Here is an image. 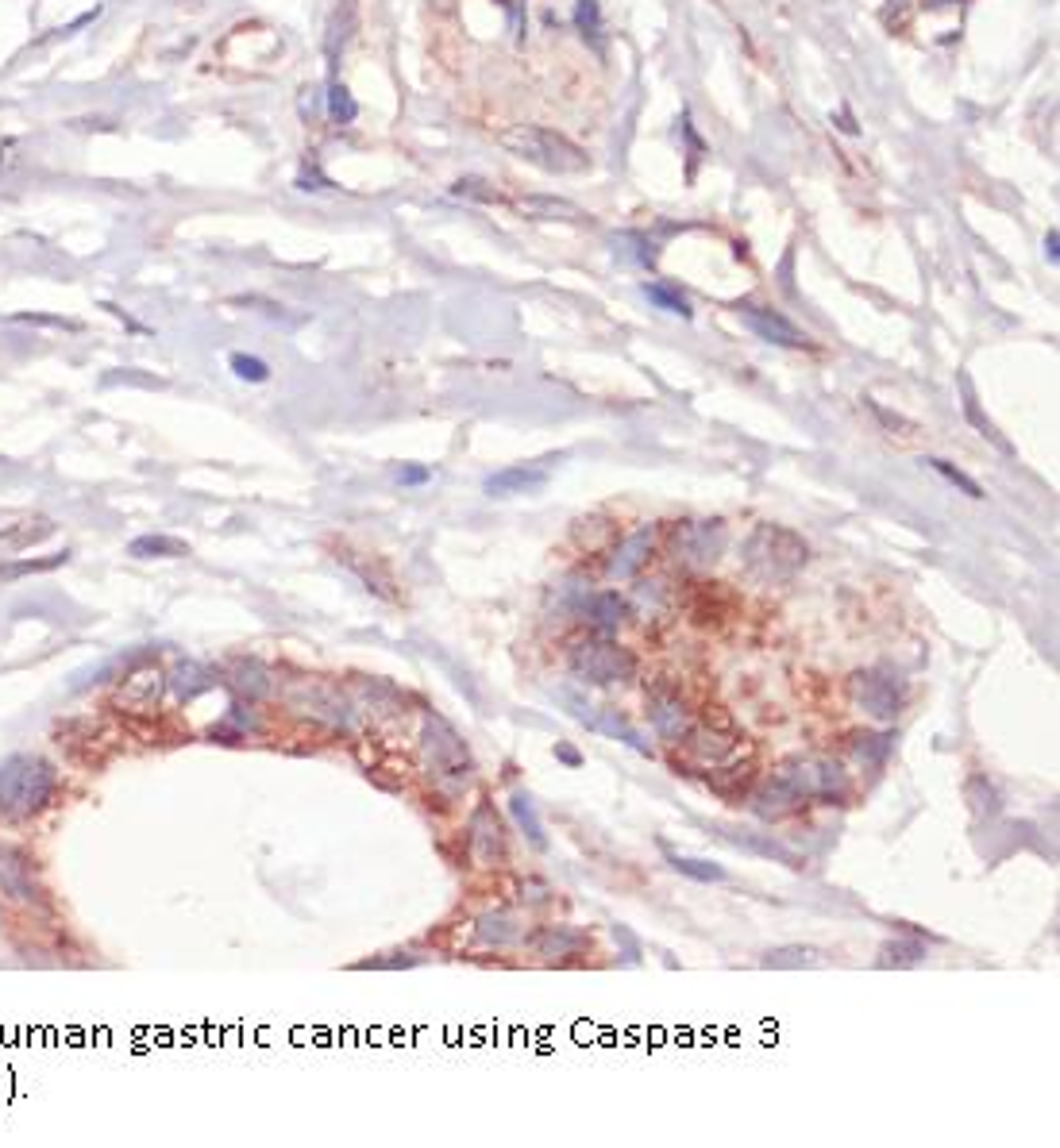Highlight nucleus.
<instances>
[{
  "instance_id": "23",
  "label": "nucleus",
  "mask_w": 1060,
  "mask_h": 1148,
  "mask_svg": "<svg viewBox=\"0 0 1060 1148\" xmlns=\"http://www.w3.org/2000/svg\"><path fill=\"white\" fill-rule=\"evenodd\" d=\"M964 798H968L975 817H995V813H999V795H995V787H991L983 775H972V779L964 783Z\"/></svg>"
},
{
  "instance_id": "18",
  "label": "nucleus",
  "mask_w": 1060,
  "mask_h": 1148,
  "mask_svg": "<svg viewBox=\"0 0 1060 1148\" xmlns=\"http://www.w3.org/2000/svg\"><path fill=\"white\" fill-rule=\"evenodd\" d=\"M158 694H162V675L158 671H139V675H132L124 682L120 702L132 709H150L158 702Z\"/></svg>"
},
{
  "instance_id": "7",
  "label": "nucleus",
  "mask_w": 1060,
  "mask_h": 1148,
  "mask_svg": "<svg viewBox=\"0 0 1060 1148\" xmlns=\"http://www.w3.org/2000/svg\"><path fill=\"white\" fill-rule=\"evenodd\" d=\"M671 560L686 571H709L729 548V525L725 521H678L671 529Z\"/></svg>"
},
{
  "instance_id": "13",
  "label": "nucleus",
  "mask_w": 1060,
  "mask_h": 1148,
  "mask_svg": "<svg viewBox=\"0 0 1060 1148\" xmlns=\"http://www.w3.org/2000/svg\"><path fill=\"white\" fill-rule=\"evenodd\" d=\"M471 855L482 867H494L505 859V832L494 813V805H478L471 817Z\"/></svg>"
},
{
  "instance_id": "30",
  "label": "nucleus",
  "mask_w": 1060,
  "mask_h": 1148,
  "mask_svg": "<svg viewBox=\"0 0 1060 1148\" xmlns=\"http://www.w3.org/2000/svg\"><path fill=\"white\" fill-rule=\"evenodd\" d=\"M328 116H332V123H355V116H359V105L344 82L328 86Z\"/></svg>"
},
{
  "instance_id": "24",
  "label": "nucleus",
  "mask_w": 1060,
  "mask_h": 1148,
  "mask_svg": "<svg viewBox=\"0 0 1060 1148\" xmlns=\"http://www.w3.org/2000/svg\"><path fill=\"white\" fill-rule=\"evenodd\" d=\"M583 937L579 933H571V929H544V933H536L532 937V948L540 952V956H563V952H579L583 948Z\"/></svg>"
},
{
  "instance_id": "21",
  "label": "nucleus",
  "mask_w": 1060,
  "mask_h": 1148,
  "mask_svg": "<svg viewBox=\"0 0 1060 1148\" xmlns=\"http://www.w3.org/2000/svg\"><path fill=\"white\" fill-rule=\"evenodd\" d=\"M509 809H513V821L525 828V836H529L532 844L544 852L548 848V836H544V824H540V817H536V805H532L529 795H513L509 798Z\"/></svg>"
},
{
  "instance_id": "15",
  "label": "nucleus",
  "mask_w": 1060,
  "mask_h": 1148,
  "mask_svg": "<svg viewBox=\"0 0 1060 1148\" xmlns=\"http://www.w3.org/2000/svg\"><path fill=\"white\" fill-rule=\"evenodd\" d=\"M544 486H548V467L513 463V467H501L498 474H490L482 490L490 498H513V494H532V490H544Z\"/></svg>"
},
{
  "instance_id": "22",
  "label": "nucleus",
  "mask_w": 1060,
  "mask_h": 1148,
  "mask_svg": "<svg viewBox=\"0 0 1060 1148\" xmlns=\"http://www.w3.org/2000/svg\"><path fill=\"white\" fill-rule=\"evenodd\" d=\"M667 863L675 867L678 875L694 879V883H725V867H721V863L694 859V855H667Z\"/></svg>"
},
{
  "instance_id": "4",
  "label": "nucleus",
  "mask_w": 1060,
  "mask_h": 1148,
  "mask_svg": "<svg viewBox=\"0 0 1060 1148\" xmlns=\"http://www.w3.org/2000/svg\"><path fill=\"white\" fill-rule=\"evenodd\" d=\"M501 147L513 150L517 158H525L540 170H548V174H583L587 170V154L571 139H563L560 131H548V127L517 123V127L501 131Z\"/></svg>"
},
{
  "instance_id": "1",
  "label": "nucleus",
  "mask_w": 1060,
  "mask_h": 1148,
  "mask_svg": "<svg viewBox=\"0 0 1060 1148\" xmlns=\"http://www.w3.org/2000/svg\"><path fill=\"white\" fill-rule=\"evenodd\" d=\"M853 795V783H849V771L833 760H783L760 783V791L752 795V809L760 821H783L791 817L798 805H806L810 798H822V802H845Z\"/></svg>"
},
{
  "instance_id": "41",
  "label": "nucleus",
  "mask_w": 1060,
  "mask_h": 1148,
  "mask_svg": "<svg viewBox=\"0 0 1060 1148\" xmlns=\"http://www.w3.org/2000/svg\"><path fill=\"white\" fill-rule=\"evenodd\" d=\"M1057 243H1060V236H1057V228H1053V232L1045 236V255H1049V263H1057Z\"/></svg>"
},
{
  "instance_id": "38",
  "label": "nucleus",
  "mask_w": 1060,
  "mask_h": 1148,
  "mask_svg": "<svg viewBox=\"0 0 1060 1148\" xmlns=\"http://www.w3.org/2000/svg\"><path fill=\"white\" fill-rule=\"evenodd\" d=\"M16 321H24V325H55V328H70V332H78V321H62V317H35V313H16Z\"/></svg>"
},
{
  "instance_id": "8",
  "label": "nucleus",
  "mask_w": 1060,
  "mask_h": 1148,
  "mask_svg": "<svg viewBox=\"0 0 1060 1148\" xmlns=\"http://www.w3.org/2000/svg\"><path fill=\"white\" fill-rule=\"evenodd\" d=\"M849 698H853V706L864 709L872 721L891 725V721L903 713L907 686H903V678L895 675L891 667H868V671H856V675L849 678Z\"/></svg>"
},
{
  "instance_id": "3",
  "label": "nucleus",
  "mask_w": 1060,
  "mask_h": 1148,
  "mask_svg": "<svg viewBox=\"0 0 1060 1148\" xmlns=\"http://www.w3.org/2000/svg\"><path fill=\"white\" fill-rule=\"evenodd\" d=\"M59 795V771L47 764L43 756L16 752L0 760V813L24 821L43 813Z\"/></svg>"
},
{
  "instance_id": "25",
  "label": "nucleus",
  "mask_w": 1060,
  "mask_h": 1148,
  "mask_svg": "<svg viewBox=\"0 0 1060 1148\" xmlns=\"http://www.w3.org/2000/svg\"><path fill=\"white\" fill-rule=\"evenodd\" d=\"M517 937V925H513V917L509 913H486L482 921H478V941L482 944H509Z\"/></svg>"
},
{
  "instance_id": "28",
  "label": "nucleus",
  "mask_w": 1060,
  "mask_h": 1148,
  "mask_svg": "<svg viewBox=\"0 0 1060 1148\" xmlns=\"http://www.w3.org/2000/svg\"><path fill=\"white\" fill-rule=\"evenodd\" d=\"M645 297H649L656 309H663V313H678L682 321H690V305H686V297L678 294V290H671V286H663V282H649V286H645Z\"/></svg>"
},
{
  "instance_id": "12",
  "label": "nucleus",
  "mask_w": 1060,
  "mask_h": 1148,
  "mask_svg": "<svg viewBox=\"0 0 1060 1148\" xmlns=\"http://www.w3.org/2000/svg\"><path fill=\"white\" fill-rule=\"evenodd\" d=\"M740 321L752 328L760 340H767V344H779V347H806V336L798 332L783 313H775V309H764V305H744L740 309Z\"/></svg>"
},
{
  "instance_id": "26",
  "label": "nucleus",
  "mask_w": 1060,
  "mask_h": 1148,
  "mask_svg": "<svg viewBox=\"0 0 1060 1148\" xmlns=\"http://www.w3.org/2000/svg\"><path fill=\"white\" fill-rule=\"evenodd\" d=\"M922 956H926V944L922 941H891L884 944L880 964H884V968H914V964H922Z\"/></svg>"
},
{
  "instance_id": "37",
  "label": "nucleus",
  "mask_w": 1060,
  "mask_h": 1148,
  "mask_svg": "<svg viewBox=\"0 0 1060 1148\" xmlns=\"http://www.w3.org/2000/svg\"><path fill=\"white\" fill-rule=\"evenodd\" d=\"M398 482H401V486H424V482H432V467H420V463H405V467L398 471Z\"/></svg>"
},
{
  "instance_id": "36",
  "label": "nucleus",
  "mask_w": 1060,
  "mask_h": 1148,
  "mask_svg": "<svg viewBox=\"0 0 1060 1148\" xmlns=\"http://www.w3.org/2000/svg\"><path fill=\"white\" fill-rule=\"evenodd\" d=\"M887 748H891V737H872V733H868V737H864V733L856 737V756H860L864 764H880L887 756Z\"/></svg>"
},
{
  "instance_id": "9",
  "label": "nucleus",
  "mask_w": 1060,
  "mask_h": 1148,
  "mask_svg": "<svg viewBox=\"0 0 1060 1148\" xmlns=\"http://www.w3.org/2000/svg\"><path fill=\"white\" fill-rule=\"evenodd\" d=\"M0 890L12 894L16 902H31V906H47V890L39 883L35 859L20 848L0 844Z\"/></svg>"
},
{
  "instance_id": "34",
  "label": "nucleus",
  "mask_w": 1060,
  "mask_h": 1148,
  "mask_svg": "<svg viewBox=\"0 0 1060 1148\" xmlns=\"http://www.w3.org/2000/svg\"><path fill=\"white\" fill-rule=\"evenodd\" d=\"M729 840H733V844H740V848H752V852L775 855V859H783L787 867H798V863H802L795 852H787V848H783V844H775V840H752V836H744V832H740V836H729Z\"/></svg>"
},
{
  "instance_id": "10",
  "label": "nucleus",
  "mask_w": 1060,
  "mask_h": 1148,
  "mask_svg": "<svg viewBox=\"0 0 1060 1148\" xmlns=\"http://www.w3.org/2000/svg\"><path fill=\"white\" fill-rule=\"evenodd\" d=\"M682 740H690V752H694L702 764H721L736 748V729L729 725V717L721 713V706H713V725H709V721L702 729L690 725V733Z\"/></svg>"
},
{
  "instance_id": "31",
  "label": "nucleus",
  "mask_w": 1060,
  "mask_h": 1148,
  "mask_svg": "<svg viewBox=\"0 0 1060 1148\" xmlns=\"http://www.w3.org/2000/svg\"><path fill=\"white\" fill-rule=\"evenodd\" d=\"M764 964L767 968H810V964H818V952H814V948H798V944H791V948H775V952H767Z\"/></svg>"
},
{
  "instance_id": "19",
  "label": "nucleus",
  "mask_w": 1060,
  "mask_h": 1148,
  "mask_svg": "<svg viewBox=\"0 0 1060 1148\" xmlns=\"http://www.w3.org/2000/svg\"><path fill=\"white\" fill-rule=\"evenodd\" d=\"M517 208L529 216H540V220H583V208L563 201V197H521Z\"/></svg>"
},
{
  "instance_id": "20",
  "label": "nucleus",
  "mask_w": 1060,
  "mask_h": 1148,
  "mask_svg": "<svg viewBox=\"0 0 1060 1148\" xmlns=\"http://www.w3.org/2000/svg\"><path fill=\"white\" fill-rule=\"evenodd\" d=\"M355 24H359V16H355V4H352V0H344V4L336 8V16H332V24H328V35H325L328 59H336V55L344 51V43L352 39Z\"/></svg>"
},
{
  "instance_id": "5",
  "label": "nucleus",
  "mask_w": 1060,
  "mask_h": 1148,
  "mask_svg": "<svg viewBox=\"0 0 1060 1148\" xmlns=\"http://www.w3.org/2000/svg\"><path fill=\"white\" fill-rule=\"evenodd\" d=\"M571 671L590 686H625L637 678L641 659H637V651L618 644V640L594 636V640H579L571 648Z\"/></svg>"
},
{
  "instance_id": "11",
  "label": "nucleus",
  "mask_w": 1060,
  "mask_h": 1148,
  "mask_svg": "<svg viewBox=\"0 0 1060 1148\" xmlns=\"http://www.w3.org/2000/svg\"><path fill=\"white\" fill-rule=\"evenodd\" d=\"M649 721L652 729L663 740H671V744H678L690 733V713L682 706V698L675 690H667V686H656L649 694Z\"/></svg>"
},
{
  "instance_id": "40",
  "label": "nucleus",
  "mask_w": 1060,
  "mask_h": 1148,
  "mask_svg": "<svg viewBox=\"0 0 1060 1148\" xmlns=\"http://www.w3.org/2000/svg\"><path fill=\"white\" fill-rule=\"evenodd\" d=\"M556 756H560V760H563V764H567V767H579V764H583V756H579L575 748H563V744H556Z\"/></svg>"
},
{
  "instance_id": "6",
  "label": "nucleus",
  "mask_w": 1060,
  "mask_h": 1148,
  "mask_svg": "<svg viewBox=\"0 0 1060 1148\" xmlns=\"http://www.w3.org/2000/svg\"><path fill=\"white\" fill-rule=\"evenodd\" d=\"M420 752H424V764L428 771L440 779V783H467L474 775V756L467 748V740L459 737L443 717H428L424 721V733H420Z\"/></svg>"
},
{
  "instance_id": "33",
  "label": "nucleus",
  "mask_w": 1060,
  "mask_h": 1148,
  "mask_svg": "<svg viewBox=\"0 0 1060 1148\" xmlns=\"http://www.w3.org/2000/svg\"><path fill=\"white\" fill-rule=\"evenodd\" d=\"M232 686H236V690H243L247 698H263L266 690H270V682H266V671H263V667H255V663H239L236 678H232Z\"/></svg>"
},
{
  "instance_id": "39",
  "label": "nucleus",
  "mask_w": 1060,
  "mask_h": 1148,
  "mask_svg": "<svg viewBox=\"0 0 1060 1148\" xmlns=\"http://www.w3.org/2000/svg\"><path fill=\"white\" fill-rule=\"evenodd\" d=\"M297 185H301V189H328L332 181H328L325 174H317V170H305V174L297 177Z\"/></svg>"
},
{
  "instance_id": "2",
  "label": "nucleus",
  "mask_w": 1060,
  "mask_h": 1148,
  "mask_svg": "<svg viewBox=\"0 0 1060 1148\" xmlns=\"http://www.w3.org/2000/svg\"><path fill=\"white\" fill-rule=\"evenodd\" d=\"M810 560V548L795 529L783 525H756L748 532L744 548H740V563L744 574L764 582V586H783L791 582L798 571Z\"/></svg>"
},
{
  "instance_id": "17",
  "label": "nucleus",
  "mask_w": 1060,
  "mask_h": 1148,
  "mask_svg": "<svg viewBox=\"0 0 1060 1148\" xmlns=\"http://www.w3.org/2000/svg\"><path fill=\"white\" fill-rule=\"evenodd\" d=\"M128 556L132 560H181L189 556V544H181L174 536H135L128 544Z\"/></svg>"
},
{
  "instance_id": "14",
  "label": "nucleus",
  "mask_w": 1060,
  "mask_h": 1148,
  "mask_svg": "<svg viewBox=\"0 0 1060 1148\" xmlns=\"http://www.w3.org/2000/svg\"><path fill=\"white\" fill-rule=\"evenodd\" d=\"M652 552H656V525H641L633 536L621 540V548L610 560V578H637L649 567Z\"/></svg>"
},
{
  "instance_id": "27",
  "label": "nucleus",
  "mask_w": 1060,
  "mask_h": 1148,
  "mask_svg": "<svg viewBox=\"0 0 1060 1148\" xmlns=\"http://www.w3.org/2000/svg\"><path fill=\"white\" fill-rule=\"evenodd\" d=\"M926 467H933V471L941 474V478H944V482H948V486H956V490H960L964 498H972V501L983 498V486H979L975 478H968V474L960 471V467H952L948 459H926Z\"/></svg>"
},
{
  "instance_id": "29",
  "label": "nucleus",
  "mask_w": 1060,
  "mask_h": 1148,
  "mask_svg": "<svg viewBox=\"0 0 1060 1148\" xmlns=\"http://www.w3.org/2000/svg\"><path fill=\"white\" fill-rule=\"evenodd\" d=\"M228 366H232V374H236L239 382H270V362L266 358H259V354H247V351H236L232 358H228Z\"/></svg>"
},
{
  "instance_id": "16",
  "label": "nucleus",
  "mask_w": 1060,
  "mask_h": 1148,
  "mask_svg": "<svg viewBox=\"0 0 1060 1148\" xmlns=\"http://www.w3.org/2000/svg\"><path fill=\"white\" fill-rule=\"evenodd\" d=\"M583 613H587V620L598 632H618L625 617H629V605H625V597L618 589H602V593H590L583 601Z\"/></svg>"
},
{
  "instance_id": "32",
  "label": "nucleus",
  "mask_w": 1060,
  "mask_h": 1148,
  "mask_svg": "<svg viewBox=\"0 0 1060 1148\" xmlns=\"http://www.w3.org/2000/svg\"><path fill=\"white\" fill-rule=\"evenodd\" d=\"M451 193L455 197H467V201H482V205H498V189L490 185V181H482V177H459L455 185H451Z\"/></svg>"
},
{
  "instance_id": "35",
  "label": "nucleus",
  "mask_w": 1060,
  "mask_h": 1148,
  "mask_svg": "<svg viewBox=\"0 0 1060 1148\" xmlns=\"http://www.w3.org/2000/svg\"><path fill=\"white\" fill-rule=\"evenodd\" d=\"M575 28L583 31V35H590V39H598V35H602L598 0H579V4H575Z\"/></svg>"
}]
</instances>
